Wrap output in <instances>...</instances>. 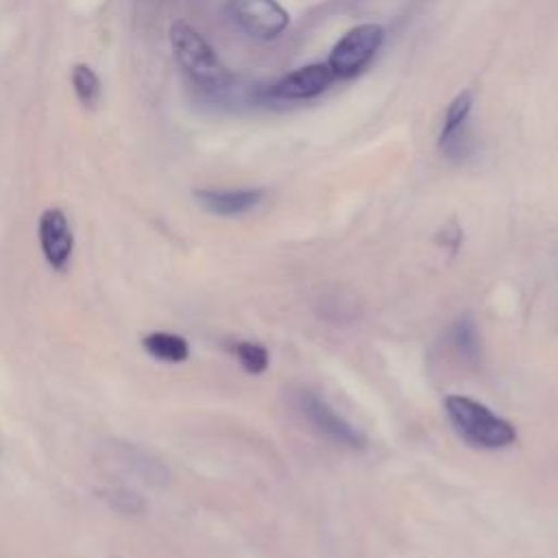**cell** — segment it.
<instances>
[{
    "mask_svg": "<svg viewBox=\"0 0 558 558\" xmlns=\"http://www.w3.org/2000/svg\"><path fill=\"white\" fill-rule=\"evenodd\" d=\"M445 412L456 432L473 447L480 449H504L517 440L512 423L493 414L484 403L451 395L445 399Z\"/></svg>",
    "mask_w": 558,
    "mask_h": 558,
    "instance_id": "2",
    "label": "cell"
},
{
    "mask_svg": "<svg viewBox=\"0 0 558 558\" xmlns=\"http://www.w3.org/2000/svg\"><path fill=\"white\" fill-rule=\"evenodd\" d=\"M170 44L181 70L207 92H227L233 83L229 70L220 63L214 48L185 22H174L170 26Z\"/></svg>",
    "mask_w": 558,
    "mask_h": 558,
    "instance_id": "1",
    "label": "cell"
},
{
    "mask_svg": "<svg viewBox=\"0 0 558 558\" xmlns=\"http://www.w3.org/2000/svg\"><path fill=\"white\" fill-rule=\"evenodd\" d=\"M333 81H336V76L327 63H312V65H303V68L281 76L277 83H272L268 87V96L277 98V100L279 98L281 100H307V98H316L323 92H327Z\"/></svg>",
    "mask_w": 558,
    "mask_h": 558,
    "instance_id": "6",
    "label": "cell"
},
{
    "mask_svg": "<svg viewBox=\"0 0 558 558\" xmlns=\"http://www.w3.org/2000/svg\"><path fill=\"white\" fill-rule=\"evenodd\" d=\"M39 242H41V251L46 262L57 268L63 270L72 257V246H74V238H72V229L68 225V218L61 209L52 207L46 209L39 218Z\"/></svg>",
    "mask_w": 558,
    "mask_h": 558,
    "instance_id": "7",
    "label": "cell"
},
{
    "mask_svg": "<svg viewBox=\"0 0 558 558\" xmlns=\"http://www.w3.org/2000/svg\"><path fill=\"white\" fill-rule=\"evenodd\" d=\"M447 342L462 364L475 366L482 360V340L477 325L471 316H460L458 320L451 323L447 331Z\"/></svg>",
    "mask_w": 558,
    "mask_h": 558,
    "instance_id": "9",
    "label": "cell"
},
{
    "mask_svg": "<svg viewBox=\"0 0 558 558\" xmlns=\"http://www.w3.org/2000/svg\"><path fill=\"white\" fill-rule=\"evenodd\" d=\"M227 13L242 33L264 41L279 37L290 24V13L277 0H229Z\"/></svg>",
    "mask_w": 558,
    "mask_h": 558,
    "instance_id": "5",
    "label": "cell"
},
{
    "mask_svg": "<svg viewBox=\"0 0 558 558\" xmlns=\"http://www.w3.org/2000/svg\"><path fill=\"white\" fill-rule=\"evenodd\" d=\"M292 405L299 416L323 438L338 447L347 449H364V436L340 414H336L318 395L307 388H301L292 395Z\"/></svg>",
    "mask_w": 558,
    "mask_h": 558,
    "instance_id": "4",
    "label": "cell"
},
{
    "mask_svg": "<svg viewBox=\"0 0 558 558\" xmlns=\"http://www.w3.org/2000/svg\"><path fill=\"white\" fill-rule=\"evenodd\" d=\"M196 203L216 216H240L257 207L264 198V190L242 187V190H196Z\"/></svg>",
    "mask_w": 558,
    "mask_h": 558,
    "instance_id": "8",
    "label": "cell"
},
{
    "mask_svg": "<svg viewBox=\"0 0 558 558\" xmlns=\"http://www.w3.org/2000/svg\"><path fill=\"white\" fill-rule=\"evenodd\" d=\"M72 87H74L76 98L85 107H94L100 98V83H98V76L94 74V70L89 65H74Z\"/></svg>",
    "mask_w": 558,
    "mask_h": 558,
    "instance_id": "12",
    "label": "cell"
},
{
    "mask_svg": "<svg viewBox=\"0 0 558 558\" xmlns=\"http://www.w3.org/2000/svg\"><path fill=\"white\" fill-rule=\"evenodd\" d=\"M120 510H124V512H137V510H142V499L140 497H135L133 493H111V497H109Z\"/></svg>",
    "mask_w": 558,
    "mask_h": 558,
    "instance_id": "14",
    "label": "cell"
},
{
    "mask_svg": "<svg viewBox=\"0 0 558 558\" xmlns=\"http://www.w3.org/2000/svg\"><path fill=\"white\" fill-rule=\"evenodd\" d=\"M384 28L375 22H366L347 31L329 52L327 65L336 78H351L360 74L384 44Z\"/></svg>",
    "mask_w": 558,
    "mask_h": 558,
    "instance_id": "3",
    "label": "cell"
},
{
    "mask_svg": "<svg viewBox=\"0 0 558 558\" xmlns=\"http://www.w3.org/2000/svg\"><path fill=\"white\" fill-rule=\"evenodd\" d=\"M471 107H473V92L464 89L460 92L449 105H447V111H445V124H442V131H440V137H447L460 129L466 126L469 122V113H471Z\"/></svg>",
    "mask_w": 558,
    "mask_h": 558,
    "instance_id": "11",
    "label": "cell"
},
{
    "mask_svg": "<svg viewBox=\"0 0 558 558\" xmlns=\"http://www.w3.org/2000/svg\"><path fill=\"white\" fill-rule=\"evenodd\" d=\"M144 349L161 360V362H183L187 360L190 355V347L185 342V338L177 336V333H168V331H157V333H148L144 340H142Z\"/></svg>",
    "mask_w": 558,
    "mask_h": 558,
    "instance_id": "10",
    "label": "cell"
},
{
    "mask_svg": "<svg viewBox=\"0 0 558 558\" xmlns=\"http://www.w3.org/2000/svg\"><path fill=\"white\" fill-rule=\"evenodd\" d=\"M233 353L242 368L251 375H259L268 368V351L257 342H238L233 347Z\"/></svg>",
    "mask_w": 558,
    "mask_h": 558,
    "instance_id": "13",
    "label": "cell"
}]
</instances>
